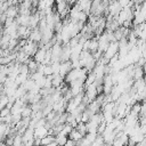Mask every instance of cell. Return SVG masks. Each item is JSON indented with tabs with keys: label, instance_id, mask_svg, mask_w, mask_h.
I'll return each instance as SVG.
<instances>
[{
	"label": "cell",
	"instance_id": "5b68a950",
	"mask_svg": "<svg viewBox=\"0 0 146 146\" xmlns=\"http://www.w3.org/2000/svg\"><path fill=\"white\" fill-rule=\"evenodd\" d=\"M48 131H49V129L46 125L44 127H38V128L33 129V136H34V138L42 139L46 136H48Z\"/></svg>",
	"mask_w": 146,
	"mask_h": 146
},
{
	"label": "cell",
	"instance_id": "44dd1931",
	"mask_svg": "<svg viewBox=\"0 0 146 146\" xmlns=\"http://www.w3.org/2000/svg\"><path fill=\"white\" fill-rule=\"evenodd\" d=\"M145 103H146V99H145Z\"/></svg>",
	"mask_w": 146,
	"mask_h": 146
},
{
	"label": "cell",
	"instance_id": "7a4b0ae2",
	"mask_svg": "<svg viewBox=\"0 0 146 146\" xmlns=\"http://www.w3.org/2000/svg\"><path fill=\"white\" fill-rule=\"evenodd\" d=\"M38 48H39L38 43H35V42H32V41L27 40V41H26V43L24 44V47L22 48V51H23L24 54H26V55L30 57V56H34V54L36 52Z\"/></svg>",
	"mask_w": 146,
	"mask_h": 146
},
{
	"label": "cell",
	"instance_id": "30bf717a",
	"mask_svg": "<svg viewBox=\"0 0 146 146\" xmlns=\"http://www.w3.org/2000/svg\"><path fill=\"white\" fill-rule=\"evenodd\" d=\"M67 140H68V137L65 136V135H63V133H60V132L55 136V143H56L58 146H64Z\"/></svg>",
	"mask_w": 146,
	"mask_h": 146
},
{
	"label": "cell",
	"instance_id": "ba28073f",
	"mask_svg": "<svg viewBox=\"0 0 146 146\" xmlns=\"http://www.w3.org/2000/svg\"><path fill=\"white\" fill-rule=\"evenodd\" d=\"M29 40L32 41V42H35V43L41 42V32H40V30L38 27L31 31V34L29 36Z\"/></svg>",
	"mask_w": 146,
	"mask_h": 146
},
{
	"label": "cell",
	"instance_id": "277c9868",
	"mask_svg": "<svg viewBox=\"0 0 146 146\" xmlns=\"http://www.w3.org/2000/svg\"><path fill=\"white\" fill-rule=\"evenodd\" d=\"M30 17H31V14H18V16L15 18V21L19 26H27L29 27Z\"/></svg>",
	"mask_w": 146,
	"mask_h": 146
},
{
	"label": "cell",
	"instance_id": "52a82bcc",
	"mask_svg": "<svg viewBox=\"0 0 146 146\" xmlns=\"http://www.w3.org/2000/svg\"><path fill=\"white\" fill-rule=\"evenodd\" d=\"M3 15H5L6 18L15 19L18 16V7L17 6H10V7H8V9L5 11Z\"/></svg>",
	"mask_w": 146,
	"mask_h": 146
},
{
	"label": "cell",
	"instance_id": "7c38bea8",
	"mask_svg": "<svg viewBox=\"0 0 146 146\" xmlns=\"http://www.w3.org/2000/svg\"><path fill=\"white\" fill-rule=\"evenodd\" d=\"M38 66H39V64L33 59H30V62L27 63V68H29V72H31V73H35L38 71Z\"/></svg>",
	"mask_w": 146,
	"mask_h": 146
},
{
	"label": "cell",
	"instance_id": "8fae6325",
	"mask_svg": "<svg viewBox=\"0 0 146 146\" xmlns=\"http://www.w3.org/2000/svg\"><path fill=\"white\" fill-rule=\"evenodd\" d=\"M52 143H55V136H51V135H48L41 139V146H48L49 144H52Z\"/></svg>",
	"mask_w": 146,
	"mask_h": 146
},
{
	"label": "cell",
	"instance_id": "4fadbf2b",
	"mask_svg": "<svg viewBox=\"0 0 146 146\" xmlns=\"http://www.w3.org/2000/svg\"><path fill=\"white\" fill-rule=\"evenodd\" d=\"M31 114H32V108H31L30 106L24 105V106L22 107V112H21L22 119H24V117H30Z\"/></svg>",
	"mask_w": 146,
	"mask_h": 146
},
{
	"label": "cell",
	"instance_id": "3957f363",
	"mask_svg": "<svg viewBox=\"0 0 146 146\" xmlns=\"http://www.w3.org/2000/svg\"><path fill=\"white\" fill-rule=\"evenodd\" d=\"M46 52H47V50L42 46L39 47L38 50H36V52L33 56V60H35L38 64H42L44 62V58H46Z\"/></svg>",
	"mask_w": 146,
	"mask_h": 146
},
{
	"label": "cell",
	"instance_id": "5bb4252c",
	"mask_svg": "<svg viewBox=\"0 0 146 146\" xmlns=\"http://www.w3.org/2000/svg\"><path fill=\"white\" fill-rule=\"evenodd\" d=\"M79 132H81L83 136H86L87 135V128H86V123H82V122H80V123H78V125H76V128H75Z\"/></svg>",
	"mask_w": 146,
	"mask_h": 146
},
{
	"label": "cell",
	"instance_id": "d6986e66",
	"mask_svg": "<svg viewBox=\"0 0 146 146\" xmlns=\"http://www.w3.org/2000/svg\"><path fill=\"white\" fill-rule=\"evenodd\" d=\"M135 146H144V144H143V141H141V143H138V144H136Z\"/></svg>",
	"mask_w": 146,
	"mask_h": 146
},
{
	"label": "cell",
	"instance_id": "6da1fadb",
	"mask_svg": "<svg viewBox=\"0 0 146 146\" xmlns=\"http://www.w3.org/2000/svg\"><path fill=\"white\" fill-rule=\"evenodd\" d=\"M117 52H119V43H117L116 41H113V42L110 43V46L107 47V49H106L105 52L103 54V58L108 62L112 57L116 56Z\"/></svg>",
	"mask_w": 146,
	"mask_h": 146
},
{
	"label": "cell",
	"instance_id": "9c48e42d",
	"mask_svg": "<svg viewBox=\"0 0 146 146\" xmlns=\"http://www.w3.org/2000/svg\"><path fill=\"white\" fill-rule=\"evenodd\" d=\"M84 136L81 133V132H79L76 129H72V131L70 132V135H68V139H71V140H73V141H75L76 144L80 141V140H82V138H83Z\"/></svg>",
	"mask_w": 146,
	"mask_h": 146
},
{
	"label": "cell",
	"instance_id": "ac0fdd59",
	"mask_svg": "<svg viewBox=\"0 0 146 146\" xmlns=\"http://www.w3.org/2000/svg\"><path fill=\"white\" fill-rule=\"evenodd\" d=\"M64 146H76V143H75V141H73V140H71V139H68Z\"/></svg>",
	"mask_w": 146,
	"mask_h": 146
},
{
	"label": "cell",
	"instance_id": "9a60e30c",
	"mask_svg": "<svg viewBox=\"0 0 146 146\" xmlns=\"http://www.w3.org/2000/svg\"><path fill=\"white\" fill-rule=\"evenodd\" d=\"M13 146H23V140H22V136L21 135H17V136L14 137Z\"/></svg>",
	"mask_w": 146,
	"mask_h": 146
},
{
	"label": "cell",
	"instance_id": "2e32d148",
	"mask_svg": "<svg viewBox=\"0 0 146 146\" xmlns=\"http://www.w3.org/2000/svg\"><path fill=\"white\" fill-rule=\"evenodd\" d=\"M8 115H10V110H9V108L5 107L3 110L0 111V117H6V116H8Z\"/></svg>",
	"mask_w": 146,
	"mask_h": 146
},
{
	"label": "cell",
	"instance_id": "ffe728a7",
	"mask_svg": "<svg viewBox=\"0 0 146 146\" xmlns=\"http://www.w3.org/2000/svg\"><path fill=\"white\" fill-rule=\"evenodd\" d=\"M48 146H58V145H57V144H56V143H52V144H49V145H48Z\"/></svg>",
	"mask_w": 146,
	"mask_h": 146
},
{
	"label": "cell",
	"instance_id": "e0dca14e",
	"mask_svg": "<svg viewBox=\"0 0 146 146\" xmlns=\"http://www.w3.org/2000/svg\"><path fill=\"white\" fill-rule=\"evenodd\" d=\"M138 39L146 41V26H145V27L141 30V32H140V34H139V36H138Z\"/></svg>",
	"mask_w": 146,
	"mask_h": 146
},
{
	"label": "cell",
	"instance_id": "8992f818",
	"mask_svg": "<svg viewBox=\"0 0 146 146\" xmlns=\"http://www.w3.org/2000/svg\"><path fill=\"white\" fill-rule=\"evenodd\" d=\"M72 70V64L71 62H63L60 63V66H59V72H58V75L62 76L63 79L66 76V74Z\"/></svg>",
	"mask_w": 146,
	"mask_h": 146
}]
</instances>
